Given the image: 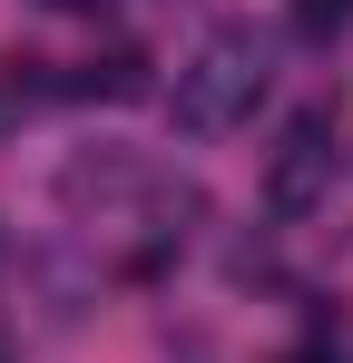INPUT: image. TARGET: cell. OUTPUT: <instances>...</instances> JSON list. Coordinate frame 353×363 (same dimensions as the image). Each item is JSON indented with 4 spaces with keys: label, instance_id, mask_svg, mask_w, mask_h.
Returning <instances> with one entry per match:
<instances>
[{
    "label": "cell",
    "instance_id": "cell-2",
    "mask_svg": "<svg viewBox=\"0 0 353 363\" xmlns=\"http://www.w3.org/2000/svg\"><path fill=\"white\" fill-rule=\"evenodd\" d=\"M324 196H334V128H324V118H294L285 147H275V167H265V206L294 226V216H314Z\"/></svg>",
    "mask_w": 353,
    "mask_h": 363
},
{
    "label": "cell",
    "instance_id": "cell-1",
    "mask_svg": "<svg viewBox=\"0 0 353 363\" xmlns=\"http://www.w3.org/2000/svg\"><path fill=\"white\" fill-rule=\"evenodd\" d=\"M265 89H275V50H265L245 20H226V30H206V40L186 50L167 108H176L186 138H226V128L255 118V99H265Z\"/></svg>",
    "mask_w": 353,
    "mask_h": 363
},
{
    "label": "cell",
    "instance_id": "cell-5",
    "mask_svg": "<svg viewBox=\"0 0 353 363\" xmlns=\"http://www.w3.org/2000/svg\"><path fill=\"white\" fill-rule=\"evenodd\" d=\"M40 10H59V20H99V10H118V0H40Z\"/></svg>",
    "mask_w": 353,
    "mask_h": 363
},
{
    "label": "cell",
    "instance_id": "cell-4",
    "mask_svg": "<svg viewBox=\"0 0 353 363\" xmlns=\"http://www.w3.org/2000/svg\"><path fill=\"white\" fill-rule=\"evenodd\" d=\"M285 20L304 40H334V30H353V0H285Z\"/></svg>",
    "mask_w": 353,
    "mask_h": 363
},
{
    "label": "cell",
    "instance_id": "cell-3",
    "mask_svg": "<svg viewBox=\"0 0 353 363\" xmlns=\"http://www.w3.org/2000/svg\"><path fill=\"white\" fill-rule=\"evenodd\" d=\"M69 99H147V60L138 50H118V60H89L69 79Z\"/></svg>",
    "mask_w": 353,
    "mask_h": 363
},
{
    "label": "cell",
    "instance_id": "cell-6",
    "mask_svg": "<svg viewBox=\"0 0 353 363\" xmlns=\"http://www.w3.org/2000/svg\"><path fill=\"white\" fill-rule=\"evenodd\" d=\"M10 118H20V79H0V138H10Z\"/></svg>",
    "mask_w": 353,
    "mask_h": 363
}]
</instances>
